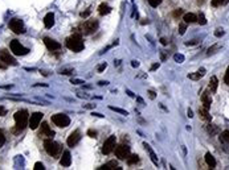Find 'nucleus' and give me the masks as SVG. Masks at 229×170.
<instances>
[{"mask_svg":"<svg viewBox=\"0 0 229 170\" xmlns=\"http://www.w3.org/2000/svg\"><path fill=\"white\" fill-rule=\"evenodd\" d=\"M41 133L44 136H47V137H49V139H52L54 136V132L51 129V127L48 125V123H43L41 124Z\"/></svg>","mask_w":229,"mask_h":170,"instance_id":"15","label":"nucleus"},{"mask_svg":"<svg viewBox=\"0 0 229 170\" xmlns=\"http://www.w3.org/2000/svg\"><path fill=\"white\" fill-rule=\"evenodd\" d=\"M205 75V69L204 67H201V69H199L195 74H188V78L190 79H193V81H197V79H200V78H203V77Z\"/></svg>","mask_w":229,"mask_h":170,"instance_id":"17","label":"nucleus"},{"mask_svg":"<svg viewBox=\"0 0 229 170\" xmlns=\"http://www.w3.org/2000/svg\"><path fill=\"white\" fill-rule=\"evenodd\" d=\"M60 164H61L62 166H65V168L70 166V164H72V157H70V153H69L68 150H65V152L62 153V157H61V160H60Z\"/></svg>","mask_w":229,"mask_h":170,"instance_id":"14","label":"nucleus"},{"mask_svg":"<svg viewBox=\"0 0 229 170\" xmlns=\"http://www.w3.org/2000/svg\"><path fill=\"white\" fill-rule=\"evenodd\" d=\"M88 135L90 136V137H97V132H96V131H93V129H89L88 131Z\"/></svg>","mask_w":229,"mask_h":170,"instance_id":"40","label":"nucleus"},{"mask_svg":"<svg viewBox=\"0 0 229 170\" xmlns=\"http://www.w3.org/2000/svg\"><path fill=\"white\" fill-rule=\"evenodd\" d=\"M115 141H117V139H115V136H110L106 141H105V144H103V147H102V152H103V154H110L114 149H115Z\"/></svg>","mask_w":229,"mask_h":170,"instance_id":"7","label":"nucleus"},{"mask_svg":"<svg viewBox=\"0 0 229 170\" xmlns=\"http://www.w3.org/2000/svg\"><path fill=\"white\" fill-rule=\"evenodd\" d=\"M72 83L73 85H81V83H85V82L81 81V79H72Z\"/></svg>","mask_w":229,"mask_h":170,"instance_id":"43","label":"nucleus"},{"mask_svg":"<svg viewBox=\"0 0 229 170\" xmlns=\"http://www.w3.org/2000/svg\"><path fill=\"white\" fill-rule=\"evenodd\" d=\"M183 19H184V23H187V24H192V23L197 21V16L193 13H186Z\"/></svg>","mask_w":229,"mask_h":170,"instance_id":"23","label":"nucleus"},{"mask_svg":"<svg viewBox=\"0 0 229 170\" xmlns=\"http://www.w3.org/2000/svg\"><path fill=\"white\" fill-rule=\"evenodd\" d=\"M98 29V21L97 20H88L85 24L82 25V33L83 35H92Z\"/></svg>","mask_w":229,"mask_h":170,"instance_id":"5","label":"nucleus"},{"mask_svg":"<svg viewBox=\"0 0 229 170\" xmlns=\"http://www.w3.org/2000/svg\"><path fill=\"white\" fill-rule=\"evenodd\" d=\"M34 170H44L45 168H44V165L41 164V162H36L34 164V168H33Z\"/></svg>","mask_w":229,"mask_h":170,"instance_id":"34","label":"nucleus"},{"mask_svg":"<svg viewBox=\"0 0 229 170\" xmlns=\"http://www.w3.org/2000/svg\"><path fill=\"white\" fill-rule=\"evenodd\" d=\"M11 50L13 52V54H16V56H25L29 52L27 48H24L21 44H20L19 41H16V40L11 41Z\"/></svg>","mask_w":229,"mask_h":170,"instance_id":"6","label":"nucleus"},{"mask_svg":"<svg viewBox=\"0 0 229 170\" xmlns=\"http://www.w3.org/2000/svg\"><path fill=\"white\" fill-rule=\"evenodd\" d=\"M187 114H188V118H193V112H192V110H191V108H188Z\"/></svg>","mask_w":229,"mask_h":170,"instance_id":"47","label":"nucleus"},{"mask_svg":"<svg viewBox=\"0 0 229 170\" xmlns=\"http://www.w3.org/2000/svg\"><path fill=\"white\" fill-rule=\"evenodd\" d=\"M160 42H162V45H167V40H166V38H160Z\"/></svg>","mask_w":229,"mask_h":170,"instance_id":"54","label":"nucleus"},{"mask_svg":"<svg viewBox=\"0 0 229 170\" xmlns=\"http://www.w3.org/2000/svg\"><path fill=\"white\" fill-rule=\"evenodd\" d=\"M9 28H11V31H13V33H16V35L24 33V24L21 20H19V19H12V20L9 21Z\"/></svg>","mask_w":229,"mask_h":170,"instance_id":"8","label":"nucleus"},{"mask_svg":"<svg viewBox=\"0 0 229 170\" xmlns=\"http://www.w3.org/2000/svg\"><path fill=\"white\" fill-rule=\"evenodd\" d=\"M115 156L119 160H126L130 156V148H128L127 145H118L115 148Z\"/></svg>","mask_w":229,"mask_h":170,"instance_id":"10","label":"nucleus"},{"mask_svg":"<svg viewBox=\"0 0 229 170\" xmlns=\"http://www.w3.org/2000/svg\"><path fill=\"white\" fill-rule=\"evenodd\" d=\"M44 148H45V152L52 157H57L61 152V147L57 143H54L52 139H48L44 141Z\"/></svg>","mask_w":229,"mask_h":170,"instance_id":"3","label":"nucleus"},{"mask_svg":"<svg viewBox=\"0 0 229 170\" xmlns=\"http://www.w3.org/2000/svg\"><path fill=\"white\" fill-rule=\"evenodd\" d=\"M148 3H150V6L151 7H158V6H160V3H162V0H148Z\"/></svg>","mask_w":229,"mask_h":170,"instance_id":"30","label":"nucleus"},{"mask_svg":"<svg viewBox=\"0 0 229 170\" xmlns=\"http://www.w3.org/2000/svg\"><path fill=\"white\" fill-rule=\"evenodd\" d=\"M131 66H132V67H138V66H139V62H138V61H132Z\"/></svg>","mask_w":229,"mask_h":170,"instance_id":"48","label":"nucleus"},{"mask_svg":"<svg viewBox=\"0 0 229 170\" xmlns=\"http://www.w3.org/2000/svg\"><path fill=\"white\" fill-rule=\"evenodd\" d=\"M79 140H81V133H79V131H73V132L69 135L66 143L69 147H74V145H77L79 143Z\"/></svg>","mask_w":229,"mask_h":170,"instance_id":"12","label":"nucleus"},{"mask_svg":"<svg viewBox=\"0 0 229 170\" xmlns=\"http://www.w3.org/2000/svg\"><path fill=\"white\" fill-rule=\"evenodd\" d=\"M83 107H85V108H96V104H94V106L93 104H88V106H83Z\"/></svg>","mask_w":229,"mask_h":170,"instance_id":"52","label":"nucleus"},{"mask_svg":"<svg viewBox=\"0 0 229 170\" xmlns=\"http://www.w3.org/2000/svg\"><path fill=\"white\" fill-rule=\"evenodd\" d=\"M201 102H203V104H204V108L209 110V107L212 104V98L208 95V92H204V94L201 95Z\"/></svg>","mask_w":229,"mask_h":170,"instance_id":"18","label":"nucleus"},{"mask_svg":"<svg viewBox=\"0 0 229 170\" xmlns=\"http://www.w3.org/2000/svg\"><path fill=\"white\" fill-rule=\"evenodd\" d=\"M109 108H110L111 111H115V112H118V114H122V115H124V116H127V115H128V112H127V111H124V110H122V108H118V107L109 106Z\"/></svg>","mask_w":229,"mask_h":170,"instance_id":"27","label":"nucleus"},{"mask_svg":"<svg viewBox=\"0 0 229 170\" xmlns=\"http://www.w3.org/2000/svg\"><path fill=\"white\" fill-rule=\"evenodd\" d=\"M90 13H92V11H90V9H86L85 12H81V17H83V19H85V17H88Z\"/></svg>","mask_w":229,"mask_h":170,"instance_id":"39","label":"nucleus"},{"mask_svg":"<svg viewBox=\"0 0 229 170\" xmlns=\"http://www.w3.org/2000/svg\"><path fill=\"white\" fill-rule=\"evenodd\" d=\"M4 143H6V136H4V132L2 129H0V148L4 145Z\"/></svg>","mask_w":229,"mask_h":170,"instance_id":"31","label":"nucleus"},{"mask_svg":"<svg viewBox=\"0 0 229 170\" xmlns=\"http://www.w3.org/2000/svg\"><path fill=\"white\" fill-rule=\"evenodd\" d=\"M172 15H173V17H180L182 15H183V9H180V8H179V9H175Z\"/></svg>","mask_w":229,"mask_h":170,"instance_id":"33","label":"nucleus"},{"mask_svg":"<svg viewBox=\"0 0 229 170\" xmlns=\"http://www.w3.org/2000/svg\"><path fill=\"white\" fill-rule=\"evenodd\" d=\"M98 85H99V86H106V85H109V82H106V81H105V82H103V81H101Z\"/></svg>","mask_w":229,"mask_h":170,"instance_id":"51","label":"nucleus"},{"mask_svg":"<svg viewBox=\"0 0 229 170\" xmlns=\"http://www.w3.org/2000/svg\"><path fill=\"white\" fill-rule=\"evenodd\" d=\"M227 2H228V0H212L211 4L213 7H220V6H224Z\"/></svg>","mask_w":229,"mask_h":170,"instance_id":"28","label":"nucleus"},{"mask_svg":"<svg viewBox=\"0 0 229 170\" xmlns=\"http://www.w3.org/2000/svg\"><path fill=\"white\" fill-rule=\"evenodd\" d=\"M92 115H93V116H97V118H103V115H101V114H97V112H93Z\"/></svg>","mask_w":229,"mask_h":170,"instance_id":"53","label":"nucleus"},{"mask_svg":"<svg viewBox=\"0 0 229 170\" xmlns=\"http://www.w3.org/2000/svg\"><path fill=\"white\" fill-rule=\"evenodd\" d=\"M6 115V110H4V107L0 106V116H4Z\"/></svg>","mask_w":229,"mask_h":170,"instance_id":"45","label":"nucleus"},{"mask_svg":"<svg viewBox=\"0 0 229 170\" xmlns=\"http://www.w3.org/2000/svg\"><path fill=\"white\" fill-rule=\"evenodd\" d=\"M224 81H225V83L229 86V66L227 69V73H225V77H224Z\"/></svg>","mask_w":229,"mask_h":170,"instance_id":"38","label":"nucleus"},{"mask_svg":"<svg viewBox=\"0 0 229 170\" xmlns=\"http://www.w3.org/2000/svg\"><path fill=\"white\" fill-rule=\"evenodd\" d=\"M43 114L41 112H34L31 115V118H29V121H28V125L31 129H36L38 127V124L41 123V119H43Z\"/></svg>","mask_w":229,"mask_h":170,"instance_id":"9","label":"nucleus"},{"mask_svg":"<svg viewBox=\"0 0 229 170\" xmlns=\"http://www.w3.org/2000/svg\"><path fill=\"white\" fill-rule=\"evenodd\" d=\"M173 58H175V61H176V62H179V64L184 61V57H183L182 54H175V56H173Z\"/></svg>","mask_w":229,"mask_h":170,"instance_id":"35","label":"nucleus"},{"mask_svg":"<svg viewBox=\"0 0 229 170\" xmlns=\"http://www.w3.org/2000/svg\"><path fill=\"white\" fill-rule=\"evenodd\" d=\"M197 23H199V24H201V25H205V24H207L205 16H204L203 13H200V15H199V16H197Z\"/></svg>","mask_w":229,"mask_h":170,"instance_id":"29","label":"nucleus"},{"mask_svg":"<svg viewBox=\"0 0 229 170\" xmlns=\"http://www.w3.org/2000/svg\"><path fill=\"white\" fill-rule=\"evenodd\" d=\"M72 73H73V70H61V74H64V75L72 74Z\"/></svg>","mask_w":229,"mask_h":170,"instance_id":"44","label":"nucleus"},{"mask_svg":"<svg viewBox=\"0 0 229 170\" xmlns=\"http://www.w3.org/2000/svg\"><path fill=\"white\" fill-rule=\"evenodd\" d=\"M98 12H99V15H102V16H105V15H109V13L111 12V7H109L107 4L102 3L101 6L98 7Z\"/></svg>","mask_w":229,"mask_h":170,"instance_id":"21","label":"nucleus"},{"mask_svg":"<svg viewBox=\"0 0 229 170\" xmlns=\"http://www.w3.org/2000/svg\"><path fill=\"white\" fill-rule=\"evenodd\" d=\"M66 46H68V49H70L73 52H81L85 45H83V41H82L81 36L73 35L66 40Z\"/></svg>","mask_w":229,"mask_h":170,"instance_id":"2","label":"nucleus"},{"mask_svg":"<svg viewBox=\"0 0 229 170\" xmlns=\"http://www.w3.org/2000/svg\"><path fill=\"white\" fill-rule=\"evenodd\" d=\"M15 121H16V128L17 131H23L24 128L28 125V121H29V115H28V111L27 110H20L15 114Z\"/></svg>","mask_w":229,"mask_h":170,"instance_id":"1","label":"nucleus"},{"mask_svg":"<svg viewBox=\"0 0 229 170\" xmlns=\"http://www.w3.org/2000/svg\"><path fill=\"white\" fill-rule=\"evenodd\" d=\"M222 139L229 143V131H224V132H222Z\"/></svg>","mask_w":229,"mask_h":170,"instance_id":"37","label":"nucleus"},{"mask_svg":"<svg viewBox=\"0 0 229 170\" xmlns=\"http://www.w3.org/2000/svg\"><path fill=\"white\" fill-rule=\"evenodd\" d=\"M196 44H197V41H196V40H193V41H191V42H186V45H187V46H190V45H196Z\"/></svg>","mask_w":229,"mask_h":170,"instance_id":"46","label":"nucleus"},{"mask_svg":"<svg viewBox=\"0 0 229 170\" xmlns=\"http://www.w3.org/2000/svg\"><path fill=\"white\" fill-rule=\"evenodd\" d=\"M121 170V168L117 165V162L115 161H111V162H109V164H106V165H103V166H101L99 168V170Z\"/></svg>","mask_w":229,"mask_h":170,"instance_id":"20","label":"nucleus"},{"mask_svg":"<svg viewBox=\"0 0 229 170\" xmlns=\"http://www.w3.org/2000/svg\"><path fill=\"white\" fill-rule=\"evenodd\" d=\"M199 115H200V118L203 119V120H205V121H211L212 120V118H211V115L208 114V110L207 108H199Z\"/></svg>","mask_w":229,"mask_h":170,"instance_id":"22","label":"nucleus"},{"mask_svg":"<svg viewBox=\"0 0 229 170\" xmlns=\"http://www.w3.org/2000/svg\"><path fill=\"white\" fill-rule=\"evenodd\" d=\"M205 162H207V165L211 169H215L216 168V160H215V157H213L211 153H207L205 154Z\"/></svg>","mask_w":229,"mask_h":170,"instance_id":"19","label":"nucleus"},{"mask_svg":"<svg viewBox=\"0 0 229 170\" xmlns=\"http://www.w3.org/2000/svg\"><path fill=\"white\" fill-rule=\"evenodd\" d=\"M158 67H159V64H154V65L151 66V70H156Z\"/></svg>","mask_w":229,"mask_h":170,"instance_id":"50","label":"nucleus"},{"mask_svg":"<svg viewBox=\"0 0 229 170\" xmlns=\"http://www.w3.org/2000/svg\"><path fill=\"white\" fill-rule=\"evenodd\" d=\"M186 28H187V23L180 24V25H179V33H180V35H184V33H186Z\"/></svg>","mask_w":229,"mask_h":170,"instance_id":"32","label":"nucleus"},{"mask_svg":"<svg viewBox=\"0 0 229 170\" xmlns=\"http://www.w3.org/2000/svg\"><path fill=\"white\" fill-rule=\"evenodd\" d=\"M139 162V157L137 154H131V156L127 157V164L128 165H134V164H138Z\"/></svg>","mask_w":229,"mask_h":170,"instance_id":"26","label":"nucleus"},{"mask_svg":"<svg viewBox=\"0 0 229 170\" xmlns=\"http://www.w3.org/2000/svg\"><path fill=\"white\" fill-rule=\"evenodd\" d=\"M52 121L57 125V127H60V128H66L68 125L70 124V119H69L66 115H64V114L53 115L52 116Z\"/></svg>","mask_w":229,"mask_h":170,"instance_id":"4","label":"nucleus"},{"mask_svg":"<svg viewBox=\"0 0 229 170\" xmlns=\"http://www.w3.org/2000/svg\"><path fill=\"white\" fill-rule=\"evenodd\" d=\"M106 67H107V64H106V62H103V64H101V65L98 66V73H102L103 70L106 69Z\"/></svg>","mask_w":229,"mask_h":170,"instance_id":"36","label":"nucleus"},{"mask_svg":"<svg viewBox=\"0 0 229 170\" xmlns=\"http://www.w3.org/2000/svg\"><path fill=\"white\" fill-rule=\"evenodd\" d=\"M205 2H207V0H197V4H199V6H203Z\"/></svg>","mask_w":229,"mask_h":170,"instance_id":"55","label":"nucleus"},{"mask_svg":"<svg viewBox=\"0 0 229 170\" xmlns=\"http://www.w3.org/2000/svg\"><path fill=\"white\" fill-rule=\"evenodd\" d=\"M217 86H218V83H217V78H216V77H212L211 81H209V89H211V91L216 92V91H217Z\"/></svg>","mask_w":229,"mask_h":170,"instance_id":"25","label":"nucleus"},{"mask_svg":"<svg viewBox=\"0 0 229 170\" xmlns=\"http://www.w3.org/2000/svg\"><path fill=\"white\" fill-rule=\"evenodd\" d=\"M44 44H45V46L48 48L49 50H52V52L58 50L60 48H61V44L57 42V41H54V40H52V38H49V37L44 38Z\"/></svg>","mask_w":229,"mask_h":170,"instance_id":"13","label":"nucleus"},{"mask_svg":"<svg viewBox=\"0 0 229 170\" xmlns=\"http://www.w3.org/2000/svg\"><path fill=\"white\" fill-rule=\"evenodd\" d=\"M215 36H216V37H221V36H224L222 29H217V31L215 32Z\"/></svg>","mask_w":229,"mask_h":170,"instance_id":"41","label":"nucleus"},{"mask_svg":"<svg viewBox=\"0 0 229 170\" xmlns=\"http://www.w3.org/2000/svg\"><path fill=\"white\" fill-rule=\"evenodd\" d=\"M143 147H144V148H146V149L148 150V153H150V157H151V160H152V162L155 164V165H158V157H156V154L154 153V150H152V149L150 148V145L144 143V144H143Z\"/></svg>","mask_w":229,"mask_h":170,"instance_id":"24","label":"nucleus"},{"mask_svg":"<svg viewBox=\"0 0 229 170\" xmlns=\"http://www.w3.org/2000/svg\"><path fill=\"white\" fill-rule=\"evenodd\" d=\"M44 25L47 28H52L54 25V13H52V12L47 13V16L44 17Z\"/></svg>","mask_w":229,"mask_h":170,"instance_id":"16","label":"nucleus"},{"mask_svg":"<svg viewBox=\"0 0 229 170\" xmlns=\"http://www.w3.org/2000/svg\"><path fill=\"white\" fill-rule=\"evenodd\" d=\"M0 60H2L6 65H11V66H16V61H15V58L9 54L8 50H2L0 52Z\"/></svg>","mask_w":229,"mask_h":170,"instance_id":"11","label":"nucleus"},{"mask_svg":"<svg viewBox=\"0 0 229 170\" xmlns=\"http://www.w3.org/2000/svg\"><path fill=\"white\" fill-rule=\"evenodd\" d=\"M126 92H127V95H128V96H131V98H135V95H134V94H132V92H131L130 90H127Z\"/></svg>","mask_w":229,"mask_h":170,"instance_id":"49","label":"nucleus"},{"mask_svg":"<svg viewBox=\"0 0 229 170\" xmlns=\"http://www.w3.org/2000/svg\"><path fill=\"white\" fill-rule=\"evenodd\" d=\"M147 94H148V96H150V99H152V100H154V99H155V98H156L155 92H154V91H151V90H150V91H147Z\"/></svg>","mask_w":229,"mask_h":170,"instance_id":"42","label":"nucleus"}]
</instances>
